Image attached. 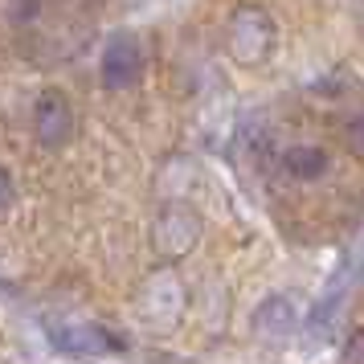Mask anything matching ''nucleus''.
<instances>
[{
    "mask_svg": "<svg viewBox=\"0 0 364 364\" xmlns=\"http://www.w3.org/2000/svg\"><path fill=\"white\" fill-rule=\"evenodd\" d=\"M200 237V217L188 205H164V213L151 225V246L164 262H181Z\"/></svg>",
    "mask_w": 364,
    "mask_h": 364,
    "instance_id": "obj_2",
    "label": "nucleus"
},
{
    "mask_svg": "<svg viewBox=\"0 0 364 364\" xmlns=\"http://www.w3.org/2000/svg\"><path fill=\"white\" fill-rule=\"evenodd\" d=\"M99 78L107 90H132L144 78V46L135 33H115L102 46L99 58Z\"/></svg>",
    "mask_w": 364,
    "mask_h": 364,
    "instance_id": "obj_3",
    "label": "nucleus"
},
{
    "mask_svg": "<svg viewBox=\"0 0 364 364\" xmlns=\"http://www.w3.org/2000/svg\"><path fill=\"white\" fill-rule=\"evenodd\" d=\"M328 164H331V156L319 144H295V148L282 151V172L291 181H319L328 172Z\"/></svg>",
    "mask_w": 364,
    "mask_h": 364,
    "instance_id": "obj_7",
    "label": "nucleus"
},
{
    "mask_svg": "<svg viewBox=\"0 0 364 364\" xmlns=\"http://www.w3.org/2000/svg\"><path fill=\"white\" fill-rule=\"evenodd\" d=\"M348 144H352L356 151H364V115L348 119Z\"/></svg>",
    "mask_w": 364,
    "mask_h": 364,
    "instance_id": "obj_10",
    "label": "nucleus"
},
{
    "mask_svg": "<svg viewBox=\"0 0 364 364\" xmlns=\"http://www.w3.org/2000/svg\"><path fill=\"white\" fill-rule=\"evenodd\" d=\"M360 4H364V0H360Z\"/></svg>",
    "mask_w": 364,
    "mask_h": 364,
    "instance_id": "obj_11",
    "label": "nucleus"
},
{
    "mask_svg": "<svg viewBox=\"0 0 364 364\" xmlns=\"http://www.w3.org/2000/svg\"><path fill=\"white\" fill-rule=\"evenodd\" d=\"M254 328H258V336H262V340L282 344V340L295 331V307H291V299H287V295L262 299V307L254 311Z\"/></svg>",
    "mask_w": 364,
    "mask_h": 364,
    "instance_id": "obj_6",
    "label": "nucleus"
},
{
    "mask_svg": "<svg viewBox=\"0 0 364 364\" xmlns=\"http://www.w3.org/2000/svg\"><path fill=\"white\" fill-rule=\"evenodd\" d=\"M17 197V188H13V176H9V168L0 164V217L9 213V205Z\"/></svg>",
    "mask_w": 364,
    "mask_h": 364,
    "instance_id": "obj_9",
    "label": "nucleus"
},
{
    "mask_svg": "<svg viewBox=\"0 0 364 364\" xmlns=\"http://www.w3.org/2000/svg\"><path fill=\"white\" fill-rule=\"evenodd\" d=\"M33 135L37 144L46 151H58L66 148L70 139H74V107L62 90H41L33 102Z\"/></svg>",
    "mask_w": 364,
    "mask_h": 364,
    "instance_id": "obj_4",
    "label": "nucleus"
},
{
    "mask_svg": "<svg viewBox=\"0 0 364 364\" xmlns=\"http://www.w3.org/2000/svg\"><path fill=\"white\" fill-rule=\"evenodd\" d=\"M340 364H364V328H356L348 336L344 352H340Z\"/></svg>",
    "mask_w": 364,
    "mask_h": 364,
    "instance_id": "obj_8",
    "label": "nucleus"
},
{
    "mask_svg": "<svg viewBox=\"0 0 364 364\" xmlns=\"http://www.w3.org/2000/svg\"><path fill=\"white\" fill-rule=\"evenodd\" d=\"M225 46H230V58L237 66H262L270 62V53L279 46V25L270 17V9L254 4V0H242L233 4L230 13V29H225Z\"/></svg>",
    "mask_w": 364,
    "mask_h": 364,
    "instance_id": "obj_1",
    "label": "nucleus"
},
{
    "mask_svg": "<svg viewBox=\"0 0 364 364\" xmlns=\"http://www.w3.org/2000/svg\"><path fill=\"white\" fill-rule=\"evenodd\" d=\"M50 344L58 352H70V356H102V352H119L123 340L99 323H53Z\"/></svg>",
    "mask_w": 364,
    "mask_h": 364,
    "instance_id": "obj_5",
    "label": "nucleus"
}]
</instances>
